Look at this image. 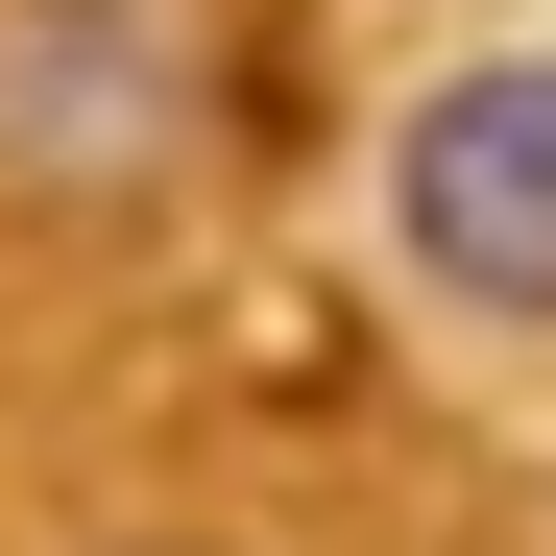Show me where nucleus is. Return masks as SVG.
Here are the masks:
<instances>
[{
    "instance_id": "obj_1",
    "label": "nucleus",
    "mask_w": 556,
    "mask_h": 556,
    "mask_svg": "<svg viewBox=\"0 0 556 556\" xmlns=\"http://www.w3.org/2000/svg\"><path fill=\"white\" fill-rule=\"evenodd\" d=\"M388 266L484 339H556V49L435 73L412 146H388Z\"/></svg>"
}]
</instances>
